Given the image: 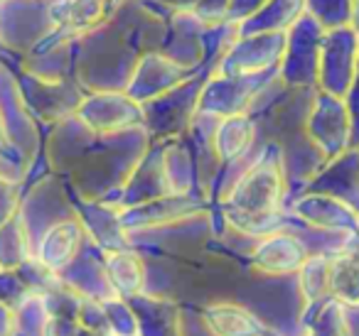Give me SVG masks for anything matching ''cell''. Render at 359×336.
<instances>
[{"mask_svg":"<svg viewBox=\"0 0 359 336\" xmlns=\"http://www.w3.org/2000/svg\"><path fill=\"white\" fill-rule=\"evenodd\" d=\"M74 79L84 91H126L143 52L133 40L106 20L104 25L74 37Z\"/></svg>","mask_w":359,"mask_h":336,"instance_id":"6da1fadb","label":"cell"},{"mask_svg":"<svg viewBox=\"0 0 359 336\" xmlns=\"http://www.w3.org/2000/svg\"><path fill=\"white\" fill-rule=\"evenodd\" d=\"M62 32L60 0H0V45L30 55Z\"/></svg>","mask_w":359,"mask_h":336,"instance_id":"7a4b0ae2","label":"cell"},{"mask_svg":"<svg viewBox=\"0 0 359 336\" xmlns=\"http://www.w3.org/2000/svg\"><path fill=\"white\" fill-rule=\"evenodd\" d=\"M283 197V174L276 158V150H269L256 164H251L244 174L226 192V211L239 214H278V204Z\"/></svg>","mask_w":359,"mask_h":336,"instance_id":"3957f363","label":"cell"},{"mask_svg":"<svg viewBox=\"0 0 359 336\" xmlns=\"http://www.w3.org/2000/svg\"><path fill=\"white\" fill-rule=\"evenodd\" d=\"M276 71H264V74H222L205 81L197 104V113L210 115V118H226V115L246 113L254 104L256 96L264 91V86L273 79Z\"/></svg>","mask_w":359,"mask_h":336,"instance_id":"277c9868","label":"cell"},{"mask_svg":"<svg viewBox=\"0 0 359 336\" xmlns=\"http://www.w3.org/2000/svg\"><path fill=\"white\" fill-rule=\"evenodd\" d=\"M325 30L308 15L295 20L285 32V52L278 64V76L288 86H315L320 74V55H323Z\"/></svg>","mask_w":359,"mask_h":336,"instance_id":"5b68a950","label":"cell"},{"mask_svg":"<svg viewBox=\"0 0 359 336\" xmlns=\"http://www.w3.org/2000/svg\"><path fill=\"white\" fill-rule=\"evenodd\" d=\"M0 123L11 148L30 160L37 150V123L22 91V81L8 64L0 62Z\"/></svg>","mask_w":359,"mask_h":336,"instance_id":"8992f818","label":"cell"},{"mask_svg":"<svg viewBox=\"0 0 359 336\" xmlns=\"http://www.w3.org/2000/svg\"><path fill=\"white\" fill-rule=\"evenodd\" d=\"M359 69V32L352 25L325 32L318 86L327 94L347 96Z\"/></svg>","mask_w":359,"mask_h":336,"instance_id":"52a82bcc","label":"cell"},{"mask_svg":"<svg viewBox=\"0 0 359 336\" xmlns=\"http://www.w3.org/2000/svg\"><path fill=\"white\" fill-rule=\"evenodd\" d=\"M76 115L96 135L121 133V130L145 125V111L126 91H86Z\"/></svg>","mask_w":359,"mask_h":336,"instance_id":"ba28073f","label":"cell"},{"mask_svg":"<svg viewBox=\"0 0 359 336\" xmlns=\"http://www.w3.org/2000/svg\"><path fill=\"white\" fill-rule=\"evenodd\" d=\"M285 52V32H259L236 37L222 55L217 71L222 74H264L276 71Z\"/></svg>","mask_w":359,"mask_h":336,"instance_id":"9c48e42d","label":"cell"},{"mask_svg":"<svg viewBox=\"0 0 359 336\" xmlns=\"http://www.w3.org/2000/svg\"><path fill=\"white\" fill-rule=\"evenodd\" d=\"M308 135L325 155H342L352 145V113L342 96L320 89L308 118Z\"/></svg>","mask_w":359,"mask_h":336,"instance_id":"30bf717a","label":"cell"},{"mask_svg":"<svg viewBox=\"0 0 359 336\" xmlns=\"http://www.w3.org/2000/svg\"><path fill=\"white\" fill-rule=\"evenodd\" d=\"M202 86L197 79H185L172 91H168L160 99L143 106L145 111V128L158 135H175L185 125L195 123L197 104H200Z\"/></svg>","mask_w":359,"mask_h":336,"instance_id":"8fae6325","label":"cell"},{"mask_svg":"<svg viewBox=\"0 0 359 336\" xmlns=\"http://www.w3.org/2000/svg\"><path fill=\"white\" fill-rule=\"evenodd\" d=\"M160 52L185 71H195L207 57V25L192 10H172Z\"/></svg>","mask_w":359,"mask_h":336,"instance_id":"7c38bea8","label":"cell"},{"mask_svg":"<svg viewBox=\"0 0 359 336\" xmlns=\"http://www.w3.org/2000/svg\"><path fill=\"white\" fill-rule=\"evenodd\" d=\"M185 79H190V71L177 66L160 50L143 52L126 94L138 101L140 106H145V104H150V101L165 96L168 91H172L175 86H180Z\"/></svg>","mask_w":359,"mask_h":336,"instance_id":"4fadbf2b","label":"cell"},{"mask_svg":"<svg viewBox=\"0 0 359 336\" xmlns=\"http://www.w3.org/2000/svg\"><path fill=\"white\" fill-rule=\"evenodd\" d=\"M84 236H86V228H84V223H81V218H74V216L62 218V221L52 223V226L37 238L35 258L60 275V272H65L67 267L81 255Z\"/></svg>","mask_w":359,"mask_h":336,"instance_id":"5bb4252c","label":"cell"},{"mask_svg":"<svg viewBox=\"0 0 359 336\" xmlns=\"http://www.w3.org/2000/svg\"><path fill=\"white\" fill-rule=\"evenodd\" d=\"M20 81L27 104H30V111H35L42 118L50 120H62L67 115L76 113V108H79L81 99L86 94L79 86V81L72 79V76L65 81H57V84H47V81H37L22 74Z\"/></svg>","mask_w":359,"mask_h":336,"instance_id":"9a60e30c","label":"cell"},{"mask_svg":"<svg viewBox=\"0 0 359 336\" xmlns=\"http://www.w3.org/2000/svg\"><path fill=\"white\" fill-rule=\"evenodd\" d=\"M60 35V32H57ZM52 37L45 42V50H35L22 59V74L47 84L65 81L74 71V45L76 40L67 32L62 37Z\"/></svg>","mask_w":359,"mask_h":336,"instance_id":"2e32d148","label":"cell"},{"mask_svg":"<svg viewBox=\"0 0 359 336\" xmlns=\"http://www.w3.org/2000/svg\"><path fill=\"white\" fill-rule=\"evenodd\" d=\"M200 206L202 204L192 194H165V197L150 199L138 206L121 209V218H123L126 231H133V228H150L180 221L190 214H197Z\"/></svg>","mask_w":359,"mask_h":336,"instance_id":"e0dca14e","label":"cell"},{"mask_svg":"<svg viewBox=\"0 0 359 336\" xmlns=\"http://www.w3.org/2000/svg\"><path fill=\"white\" fill-rule=\"evenodd\" d=\"M313 192L330 194L359 214V150H344L313 184Z\"/></svg>","mask_w":359,"mask_h":336,"instance_id":"ac0fdd59","label":"cell"},{"mask_svg":"<svg viewBox=\"0 0 359 336\" xmlns=\"http://www.w3.org/2000/svg\"><path fill=\"white\" fill-rule=\"evenodd\" d=\"M305 260H308V255H305L303 243L295 236H288V233H269L259 243V248L254 251V258H251L254 267L271 272V275L300 270Z\"/></svg>","mask_w":359,"mask_h":336,"instance_id":"d6986e66","label":"cell"},{"mask_svg":"<svg viewBox=\"0 0 359 336\" xmlns=\"http://www.w3.org/2000/svg\"><path fill=\"white\" fill-rule=\"evenodd\" d=\"M99 135L84 123L76 113L57 120L55 135L50 140V158L52 164L60 169L69 167L74 160H79L89 148H94Z\"/></svg>","mask_w":359,"mask_h":336,"instance_id":"ffe728a7","label":"cell"},{"mask_svg":"<svg viewBox=\"0 0 359 336\" xmlns=\"http://www.w3.org/2000/svg\"><path fill=\"white\" fill-rule=\"evenodd\" d=\"M79 218H81V223H84L86 233L91 236V241L104 253L128 248V236H126L121 209H114L101 202H89Z\"/></svg>","mask_w":359,"mask_h":336,"instance_id":"44dd1931","label":"cell"},{"mask_svg":"<svg viewBox=\"0 0 359 336\" xmlns=\"http://www.w3.org/2000/svg\"><path fill=\"white\" fill-rule=\"evenodd\" d=\"M295 211L305 218L308 223L320 228H357L359 226V214L354 211L349 204H344L342 199L330 197V194H308L305 199H300Z\"/></svg>","mask_w":359,"mask_h":336,"instance_id":"7402d4cb","label":"cell"},{"mask_svg":"<svg viewBox=\"0 0 359 336\" xmlns=\"http://www.w3.org/2000/svg\"><path fill=\"white\" fill-rule=\"evenodd\" d=\"M256 138V125L249 118V113L226 115L219 118L212 135V148L222 162H236L241 155L249 153L251 143Z\"/></svg>","mask_w":359,"mask_h":336,"instance_id":"603a6c76","label":"cell"},{"mask_svg":"<svg viewBox=\"0 0 359 336\" xmlns=\"http://www.w3.org/2000/svg\"><path fill=\"white\" fill-rule=\"evenodd\" d=\"M305 13V0H269L261 10L236 25L239 37L259 32H288Z\"/></svg>","mask_w":359,"mask_h":336,"instance_id":"cb8c5ba5","label":"cell"},{"mask_svg":"<svg viewBox=\"0 0 359 336\" xmlns=\"http://www.w3.org/2000/svg\"><path fill=\"white\" fill-rule=\"evenodd\" d=\"M116 6H118V0H62V32L72 37L84 35V32L104 25L114 15Z\"/></svg>","mask_w":359,"mask_h":336,"instance_id":"d4e9b609","label":"cell"},{"mask_svg":"<svg viewBox=\"0 0 359 336\" xmlns=\"http://www.w3.org/2000/svg\"><path fill=\"white\" fill-rule=\"evenodd\" d=\"M106 272L118 297H138L145 287V262L130 248L106 253Z\"/></svg>","mask_w":359,"mask_h":336,"instance_id":"484cf974","label":"cell"},{"mask_svg":"<svg viewBox=\"0 0 359 336\" xmlns=\"http://www.w3.org/2000/svg\"><path fill=\"white\" fill-rule=\"evenodd\" d=\"M205 321L215 336H266L264 324L251 312L226 302L207 307Z\"/></svg>","mask_w":359,"mask_h":336,"instance_id":"4316f807","label":"cell"},{"mask_svg":"<svg viewBox=\"0 0 359 336\" xmlns=\"http://www.w3.org/2000/svg\"><path fill=\"white\" fill-rule=\"evenodd\" d=\"M35 255L30 231L22 221L20 211L0 223V267L3 270H18L22 262Z\"/></svg>","mask_w":359,"mask_h":336,"instance_id":"83f0119b","label":"cell"},{"mask_svg":"<svg viewBox=\"0 0 359 336\" xmlns=\"http://www.w3.org/2000/svg\"><path fill=\"white\" fill-rule=\"evenodd\" d=\"M163 158V172L170 194H190L195 172H192V158L182 145H168L160 153Z\"/></svg>","mask_w":359,"mask_h":336,"instance_id":"f1b7e54d","label":"cell"},{"mask_svg":"<svg viewBox=\"0 0 359 336\" xmlns=\"http://www.w3.org/2000/svg\"><path fill=\"white\" fill-rule=\"evenodd\" d=\"M305 13L325 32L352 25L354 0H305Z\"/></svg>","mask_w":359,"mask_h":336,"instance_id":"f546056e","label":"cell"},{"mask_svg":"<svg viewBox=\"0 0 359 336\" xmlns=\"http://www.w3.org/2000/svg\"><path fill=\"white\" fill-rule=\"evenodd\" d=\"M330 290L339 300L359 304V260H354V258L334 260L332 270H330Z\"/></svg>","mask_w":359,"mask_h":336,"instance_id":"4dcf8cb0","label":"cell"},{"mask_svg":"<svg viewBox=\"0 0 359 336\" xmlns=\"http://www.w3.org/2000/svg\"><path fill=\"white\" fill-rule=\"evenodd\" d=\"M192 13L207 27H222L226 25V15H229V0H197Z\"/></svg>","mask_w":359,"mask_h":336,"instance_id":"1f68e13d","label":"cell"},{"mask_svg":"<svg viewBox=\"0 0 359 336\" xmlns=\"http://www.w3.org/2000/svg\"><path fill=\"white\" fill-rule=\"evenodd\" d=\"M18 202H20V194H18V182H11V179L0 177V223L8 221L11 216H15L20 209H18Z\"/></svg>","mask_w":359,"mask_h":336,"instance_id":"d6a6232c","label":"cell"},{"mask_svg":"<svg viewBox=\"0 0 359 336\" xmlns=\"http://www.w3.org/2000/svg\"><path fill=\"white\" fill-rule=\"evenodd\" d=\"M266 3H269V0H229V15H226V22L239 25V22H244L246 18L254 15L256 10H261Z\"/></svg>","mask_w":359,"mask_h":336,"instance_id":"836d02e7","label":"cell"},{"mask_svg":"<svg viewBox=\"0 0 359 336\" xmlns=\"http://www.w3.org/2000/svg\"><path fill=\"white\" fill-rule=\"evenodd\" d=\"M349 106V113H352V143H359V69L354 76V84L349 89V94L344 96Z\"/></svg>","mask_w":359,"mask_h":336,"instance_id":"e575fe53","label":"cell"},{"mask_svg":"<svg viewBox=\"0 0 359 336\" xmlns=\"http://www.w3.org/2000/svg\"><path fill=\"white\" fill-rule=\"evenodd\" d=\"M158 3H163V6H168V8H172V10H192L197 0H158Z\"/></svg>","mask_w":359,"mask_h":336,"instance_id":"d590c367","label":"cell"},{"mask_svg":"<svg viewBox=\"0 0 359 336\" xmlns=\"http://www.w3.org/2000/svg\"><path fill=\"white\" fill-rule=\"evenodd\" d=\"M8 150H13V148L6 138V128H3V123H0V153H8Z\"/></svg>","mask_w":359,"mask_h":336,"instance_id":"8d00e7d4","label":"cell"},{"mask_svg":"<svg viewBox=\"0 0 359 336\" xmlns=\"http://www.w3.org/2000/svg\"><path fill=\"white\" fill-rule=\"evenodd\" d=\"M352 27L359 32V0H354V13H352Z\"/></svg>","mask_w":359,"mask_h":336,"instance_id":"74e56055","label":"cell"},{"mask_svg":"<svg viewBox=\"0 0 359 336\" xmlns=\"http://www.w3.org/2000/svg\"><path fill=\"white\" fill-rule=\"evenodd\" d=\"M60 3H62V0H60Z\"/></svg>","mask_w":359,"mask_h":336,"instance_id":"f35d334b","label":"cell"}]
</instances>
